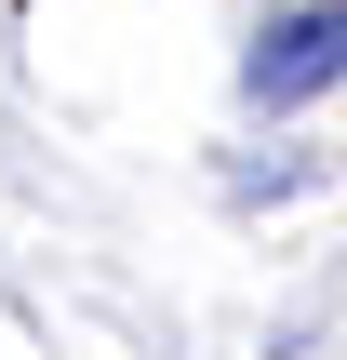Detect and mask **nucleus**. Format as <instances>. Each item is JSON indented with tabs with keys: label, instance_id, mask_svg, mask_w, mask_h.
<instances>
[{
	"label": "nucleus",
	"instance_id": "nucleus-1",
	"mask_svg": "<svg viewBox=\"0 0 347 360\" xmlns=\"http://www.w3.org/2000/svg\"><path fill=\"white\" fill-rule=\"evenodd\" d=\"M334 80H347V0L281 13V27L254 40V67H241V94H254V107H308V94H334Z\"/></svg>",
	"mask_w": 347,
	"mask_h": 360
}]
</instances>
